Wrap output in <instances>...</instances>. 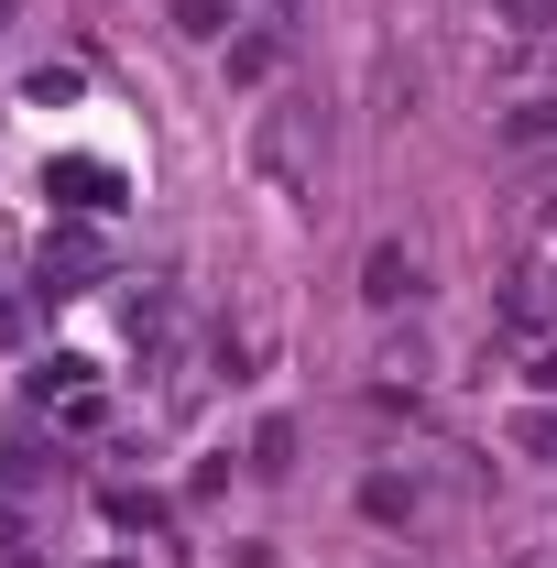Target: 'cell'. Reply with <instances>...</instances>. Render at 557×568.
Here are the masks:
<instances>
[{
	"instance_id": "obj_1",
	"label": "cell",
	"mask_w": 557,
	"mask_h": 568,
	"mask_svg": "<svg viewBox=\"0 0 557 568\" xmlns=\"http://www.w3.org/2000/svg\"><path fill=\"white\" fill-rule=\"evenodd\" d=\"M252 175H263L274 197H317V110H306V99H274V110L252 121Z\"/></svg>"
},
{
	"instance_id": "obj_2",
	"label": "cell",
	"mask_w": 557,
	"mask_h": 568,
	"mask_svg": "<svg viewBox=\"0 0 557 568\" xmlns=\"http://www.w3.org/2000/svg\"><path fill=\"white\" fill-rule=\"evenodd\" d=\"M416 295H426V263L405 241H372L361 252V306H416Z\"/></svg>"
},
{
	"instance_id": "obj_3",
	"label": "cell",
	"mask_w": 557,
	"mask_h": 568,
	"mask_svg": "<svg viewBox=\"0 0 557 568\" xmlns=\"http://www.w3.org/2000/svg\"><path fill=\"white\" fill-rule=\"evenodd\" d=\"M99 263H110V241H99V230H55V241H44V263H33V284H44V295H77Z\"/></svg>"
},
{
	"instance_id": "obj_4",
	"label": "cell",
	"mask_w": 557,
	"mask_h": 568,
	"mask_svg": "<svg viewBox=\"0 0 557 568\" xmlns=\"http://www.w3.org/2000/svg\"><path fill=\"white\" fill-rule=\"evenodd\" d=\"M164 317H175L164 284H132V295H121V328H132V339H164Z\"/></svg>"
},
{
	"instance_id": "obj_5",
	"label": "cell",
	"mask_w": 557,
	"mask_h": 568,
	"mask_svg": "<svg viewBox=\"0 0 557 568\" xmlns=\"http://www.w3.org/2000/svg\"><path fill=\"white\" fill-rule=\"evenodd\" d=\"M503 317H514V328H547V317H557V263H547V274H525V295H514Z\"/></svg>"
},
{
	"instance_id": "obj_6",
	"label": "cell",
	"mask_w": 557,
	"mask_h": 568,
	"mask_svg": "<svg viewBox=\"0 0 557 568\" xmlns=\"http://www.w3.org/2000/svg\"><path fill=\"white\" fill-rule=\"evenodd\" d=\"M164 11H175V33H198V44L230 33V0H164Z\"/></svg>"
},
{
	"instance_id": "obj_7",
	"label": "cell",
	"mask_w": 557,
	"mask_h": 568,
	"mask_svg": "<svg viewBox=\"0 0 557 568\" xmlns=\"http://www.w3.org/2000/svg\"><path fill=\"white\" fill-rule=\"evenodd\" d=\"M503 142H557V99H525V110L503 121Z\"/></svg>"
},
{
	"instance_id": "obj_8",
	"label": "cell",
	"mask_w": 557,
	"mask_h": 568,
	"mask_svg": "<svg viewBox=\"0 0 557 568\" xmlns=\"http://www.w3.org/2000/svg\"><path fill=\"white\" fill-rule=\"evenodd\" d=\"M67 186H77V209H121V197H110V186H121L110 164H67Z\"/></svg>"
},
{
	"instance_id": "obj_9",
	"label": "cell",
	"mask_w": 557,
	"mask_h": 568,
	"mask_svg": "<svg viewBox=\"0 0 557 568\" xmlns=\"http://www.w3.org/2000/svg\"><path fill=\"white\" fill-rule=\"evenodd\" d=\"M44 481V448H0V493H33Z\"/></svg>"
},
{
	"instance_id": "obj_10",
	"label": "cell",
	"mask_w": 557,
	"mask_h": 568,
	"mask_svg": "<svg viewBox=\"0 0 557 568\" xmlns=\"http://www.w3.org/2000/svg\"><path fill=\"white\" fill-rule=\"evenodd\" d=\"M110 525H142V536H153V525H164V503H153V493H110Z\"/></svg>"
},
{
	"instance_id": "obj_11",
	"label": "cell",
	"mask_w": 557,
	"mask_h": 568,
	"mask_svg": "<svg viewBox=\"0 0 557 568\" xmlns=\"http://www.w3.org/2000/svg\"><path fill=\"white\" fill-rule=\"evenodd\" d=\"M492 11H503V22H525V33H547V22H557V0H492Z\"/></svg>"
},
{
	"instance_id": "obj_12",
	"label": "cell",
	"mask_w": 557,
	"mask_h": 568,
	"mask_svg": "<svg viewBox=\"0 0 557 568\" xmlns=\"http://www.w3.org/2000/svg\"><path fill=\"white\" fill-rule=\"evenodd\" d=\"M241 568H274V547H241Z\"/></svg>"
},
{
	"instance_id": "obj_13",
	"label": "cell",
	"mask_w": 557,
	"mask_h": 568,
	"mask_svg": "<svg viewBox=\"0 0 557 568\" xmlns=\"http://www.w3.org/2000/svg\"><path fill=\"white\" fill-rule=\"evenodd\" d=\"M0 547H11V503H0Z\"/></svg>"
},
{
	"instance_id": "obj_14",
	"label": "cell",
	"mask_w": 557,
	"mask_h": 568,
	"mask_svg": "<svg viewBox=\"0 0 557 568\" xmlns=\"http://www.w3.org/2000/svg\"><path fill=\"white\" fill-rule=\"evenodd\" d=\"M99 568H132V558H99Z\"/></svg>"
},
{
	"instance_id": "obj_15",
	"label": "cell",
	"mask_w": 557,
	"mask_h": 568,
	"mask_svg": "<svg viewBox=\"0 0 557 568\" xmlns=\"http://www.w3.org/2000/svg\"><path fill=\"white\" fill-rule=\"evenodd\" d=\"M274 11H295V0H274Z\"/></svg>"
}]
</instances>
